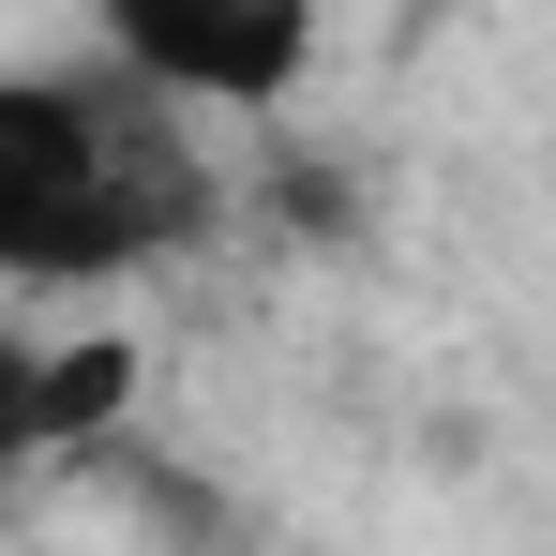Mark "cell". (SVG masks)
<instances>
[{
    "instance_id": "1",
    "label": "cell",
    "mask_w": 556,
    "mask_h": 556,
    "mask_svg": "<svg viewBox=\"0 0 556 556\" xmlns=\"http://www.w3.org/2000/svg\"><path fill=\"white\" fill-rule=\"evenodd\" d=\"M181 105L121 61H15L0 76V286H136L195 241V166L166 136Z\"/></svg>"
},
{
    "instance_id": "2",
    "label": "cell",
    "mask_w": 556,
    "mask_h": 556,
    "mask_svg": "<svg viewBox=\"0 0 556 556\" xmlns=\"http://www.w3.org/2000/svg\"><path fill=\"white\" fill-rule=\"evenodd\" d=\"M91 46L166 105H211V121H256V105L301 91L316 61V0H91Z\"/></svg>"
},
{
    "instance_id": "3",
    "label": "cell",
    "mask_w": 556,
    "mask_h": 556,
    "mask_svg": "<svg viewBox=\"0 0 556 556\" xmlns=\"http://www.w3.org/2000/svg\"><path fill=\"white\" fill-rule=\"evenodd\" d=\"M61 452V406H46V346L30 331H0V496L30 481V466Z\"/></svg>"
}]
</instances>
